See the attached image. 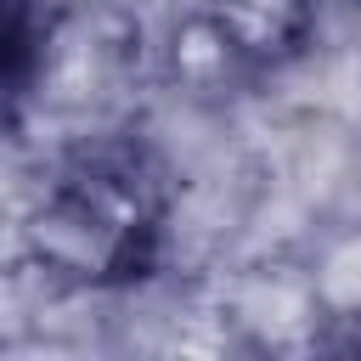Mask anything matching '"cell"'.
<instances>
[{
    "label": "cell",
    "mask_w": 361,
    "mask_h": 361,
    "mask_svg": "<svg viewBox=\"0 0 361 361\" xmlns=\"http://www.w3.org/2000/svg\"><path fill=\"white\" fill-rule=\"evenodd\" d=\"M169 197V169L141 135L118 124L68 135L45 164V186L28 209L23 248L62 288L141 282L158 265Z\"/></svg>",
    "instance_id": "obj_1"
},
{
    "label": "cell",
    "mask_w": 361,
    "mask_h": 361,
    "mask_svg": "<svg viewBox=\"0 0 361 361\" xmlns=\"http://www.w3.org/2000/svg\"><path fill=\"white\" fill-rule=\"evenodd\" d=\"M310 0H203L214 51L248 73H276L310 45Z\"/></svg>",
    "instance_id": "obj_2"
},
{
    "label": "cell",
    "mask_w": 361,
    "mask_h": 361,
    "mask_svg": "<svg viewBox=\"0 0 361 361\" xmlns=\"http://www.w3.org/2000/svg\"><path fill=\"white\" fill-rule=\"evenodd\" d=\"M355 6H361V0H355Z\"/></svg>",
    "instance_id": "obj_3"
}]
</instances>
